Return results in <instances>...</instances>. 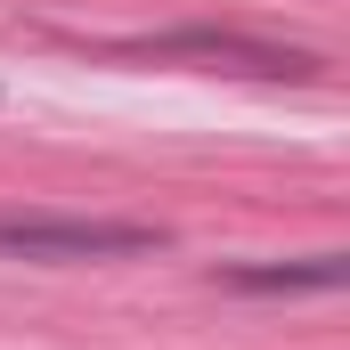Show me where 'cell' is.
I'll list each match as a JSON object with an SVG mask.
<instances>
[{"label": "cell", "mask_w": 350, "mask_h": 350, "mask_svg": "<svg viewBox=\"0 0 350 350\" xmlns=\"http://www.w3.org/2000/svg\"><path fill=\"white\" fill-rule=\"evenodd\" d=\"M131 57H212L228 74H269V82H310L318 57L310 49H277V41H245V33H155V41H122Z\"/></svg>", "instance_id": "7a4b0ae2"}, {"label": "cell", "mask_w": 350, "mask_h": 350, "mask_svg": "<svg viewBox=\"0 0 350 350\" xmlns=\"http://www.w3.org/2000/svg\"><path fill=\"white\" fill-rule=\"evenodd\" d=\"M163 228L139 220H57V212H0V253L25 261H114V253H155Z\"/></svg>", "instance_id": "6da1fadb"}, {"label": "cell", "mask_w": 350, "mask_h": 350, "mask_svg": "<svg viewBox=\"0 0 350 350\" xmlns=\"http://www.w3.org/2000/svg\"><path fill=\"white\" fill-rule=\"evenodd\" d=\"M237 293H326L342 285V253H318V261H285V269H228Z\"/></svg>", "instance_id": "3957f363"}]
</instances>
